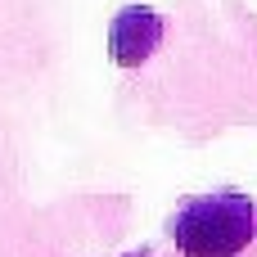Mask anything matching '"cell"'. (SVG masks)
<instances>
[{"mask_svg": "<svg viewBox=\"0 0 257 257\" xmlns=\"http://www.w3.org/2000/svg\"><path fill=\"white\" fill-rule=\"evenodd\" d=\"M253 235V203L239 194H212L176 217V244L185 257H235Z\"/></svg>", "mask_w": 257, "mask_h": 257, "instance_id": "obj_1", "label": "cell"}, {"mask_svg": "<svg viewBox=\"0 0 257 257\" xmlns=\"http://www.w3.org/2000/svg\"><path fill=\"white\" fill-rule=\"evenodd\" d=\"M158 32H163V23L149 9H126L113 23V59L117 63H140L158 45Z\"/></svg>", "mask_w": 257, "mask_h": 257, "instance_id": "obj_2", "label": "cell"}]
</instances>
